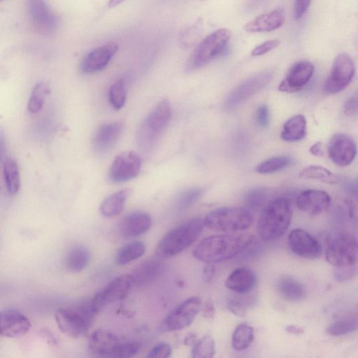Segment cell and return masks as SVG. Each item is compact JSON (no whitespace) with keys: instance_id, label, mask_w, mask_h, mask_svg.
Listing matches in <instances>:
<instances>
[{"instance_id":"obj_43","label":"cell","mask_w":358,"mask_h":358,"mask_svg":"<svg viewBox=\"0 0 358 358\" xmlns=\"http://www.w3.org/2000/svg\"><path fill=\"white\" fill-rule=\"evenodd\" d=\"M228 310L239 317H245L248 311V304L243 299L232 298L227 303Z\"/></svg>"},{"instance_id":"obj_27","label":"cell","mask_w":358,"mask_h":358,"mask_svg":"<svg viewBox=\"0 0 358 358\" xmlns=\"http://www.w3.org/2000/svg\"><path fill=\"white\" fill-rule=\"evenodd\" d=\"M306 129L307 122L304 115H296L284 123L280 137L287 142L298 141L305 137Z\"/></svg>"},{"instance_id":"obj_22","label":"cell","mask_w":358,"mask_h":358,"mask_svg":"<svg viewBox=\"0 0 358 358\" xmlns=\"http://www.w3.org/2000/svg\"><path fill=\"white\" fill-rule=\"evenodd\" d=\"M331 198L324 191L318 189H306L301 192L297 197V207L310 215H320L329 208Z\"/></svg>"},{"instance_id":"obj_19","label":"cell","mask_w":358,"mask_h":358,"mask_svg":"<svg viewBox=\"0 0 358 358\" xmlns=\"http://www.w3.org/2000/svg\"><path fill=\"white\" fill-rule=\"evenodd\" d=\"M31 327L29 319L15 309H6L0 315V333L3 337L18 338L27 334Z\"/></svg>"},{"instance_id":"obj_28","label":"cell","mask_w":358,"mask_h":358,"mask_svg":"<svg viewBox=\"0 0 358 358\" xmlns=\"http://www.w3.org/2000/svg\"><path fill=\"white\" fill-rule=\"evenodd\" d=\"M277 287L280 294L289 301H301L306 296L305 287L289 275L282 276L278 282Z\"/></svg>"},{"instance_id":"obj_14","label":"cell","mask_w":358,"mask_h":358,"mask_svg":"<svg viewBox=\"0 0 358 358\" xmlns=\"http://www.w3.org/2000/svg\"><path fill=\"white\" fill-rule=\"evenodd\" d=\"M141 165V158L136 152H122L113 161L108 171V178L113 182L129 180L138 175Z\"/></svg>"},{"instance_id":"obj_8","label":"cell","mask_w":358,"mask_h":358,"mask_svg":"<svg viewBox=\"0 0 358 358\" xmlns=\"http://www.w3.org/2000/svg\"><path fill=\"white\" fill-rule=\"evenodd\" d=\"M325 257L334 268L358 264V240L346 232L338 234L329 243Z\"/></svg>"},{"instance_id":"obj_37","label":"cell","mask_w":358,"mask_h":358,"mask_svg":"<svg viewBox=\"0 0 358 358\" xmlns=\"http://www.w3.org/2000/svg\"><path fill=\"white\" fill-rule=\"evenodd\" d=\"M49 92L48 86L43 82L38 83L34 87L27 104V109L31 113H36L41 110Z\"/></svg>"},{"instance_id":"obj_41","label":"cell","mask_w":358,"mask_h":358,"mask_svg":"<svg viewBox=\"0 0 358 358\" xmlns=\"http://www.w3.org/2000/svg\"><path fill=\"white\" fill-rule=\"evenodd\" d=\"M202 191L199 188L187 189L181 193L176 200V208L179 211L185 210L192 206L201 196Z\"/></svg>"},{"instance_id":"obj_1","label":"cell","mask_w":358,"mask_h":358,"mask_svg":"<svg viewBox=\"0 0 358 358\" xmlns=\"http://www.w3.org/2000/svg\"><path fill=\"white\" fill-rule=\"evenodd\" d=\"M255 242V236L252 234L214 235L200 242L192 255L199 261L216 263L242 254Z\"/></svg>"},{"instance_id":"obj_34","label":"cell","mask_w":358,"mask_h":358,"mask_svg":"<svg viewBox=\"0 0 358 358\" xmlns=\"http://www.w3.org/2000/svg\"><path fill=\"white\" fill-rule=\"evenodd\" d=\"M145 250V244L141 241H134L121 248L115 256V262L119 265H126L141 257Z\"/></svg>"},{"instance_id":"obj_31","label":"cell","mask_w":358,"mask_h":358,"mask_svg":"<svg viewBox=\"0 0 358 358\" xmlns=\"http://www.w3.org/2000/svg\"><path fill=\"white\" fill-rule=\"evenodd\" d=\"M3 175L5 187L7 192L10 195L16 194L20 188V174L16 161L7 157L3 164Z\"/></svg>"},{"instance_id":"obj_21","label":"cell","mask_w":358,"mask_h":358,"mask_svg":"<svg viewBox=\"0 0 358 358\" xmlns=\"http://www.w3.org/2000/svg\"><path fill=\"white\" fill-rule=\"evenodd\" d=\"M122 341L115 334L103 329L92 331L87 340L89 350L95 356L111 357Z\"/></svg>"},{"instance_id":"obj_9","label":"cell","mask_w":358,"mask_h":358,"mask_svg":"<svg viewBox=\"0 0 358 358\" xmlns=\"http://www.w3.org/2000/svg\"><path fill=\"white\" fill-rule=\"evenodd\" d=\"M202 303L198 296L187 299L162 320L158 327V331L169 332L188 327L200 311Z\"/></svg>"},{"instance_id":"obj_46","label":"cell","mask_w":358,"mask_h":358,"mask_svg":"<svg viewBox=\"0 0 358 358\" xmlns=\"http://www.w3.org/2000/svg\"><path fill=\"white\" fill-rule=\"evenodd\" d=\"M278 39L268 40L257 45L251 52V55L254 57L263 55L273 49L275 48L279 44Z\"/></svg>"},{"instance_id":"obj_45","label":"cell","mask_w":358,"mask_h":358,"mask_svg":"<svg viewBox=\"0 0 358 358\" xmlns=\"http://www.w3.org/2000/svg\"><path fill=\"white\" fill-rule=\"evenodd\" d=\"M171 348L166 343H161L153 347L146 355L148 358H166L171 355Z\"/></svg>"},{"instance_id":"obj_4","label":"cell","mask_w":358,"mask_h":358,"mask_svg":"<svg viewBox=\"0 0 358 358\" xmlns=\"http://www.w3.org/2000/svg\"><path fill=\"white\" fill-rule=\"evenodd\" d=\"M97 313L90 299L72 307L58 309L55 313V320L62 333L78 338L87 332Z\"/></svg>"},{"instance_id":"obj_10","label":"cell","mask_w":358,"mask_h":358,"mask_svg":"<svg viewBox=\"0 0 358 358\" xmlns=\"http://www.w3.org/2000/svg\"><path fill=\"white\" fill-rule=\"evenodd\" d=\"M355 73V66L350 56L345 52L338 55L324 82V92L334 94L344 90L352 82Z\"/></svg>"},{"instance_id":"obj_5","label":"cell","mask_w":358,"mask_h":358,"mask_svg":"<svg viewBox=\"0 0 358 358\" xmlns=\"http://www.w3.org/2000/svg\"><path fill=\"white\" fill-rule=\"evenodd\" d=\"M171 107L167 99L161 100L141 124L136 135L138 146L148 151L153 148L168 125Z\"/></svg>"},{"instance_id":"obj_36","label":"cell","mask_w":358,"mask_h":358,"mask_svg":"<svg viewBox=\"0 0 358 358\" xmlns=\"http://www.w3.org/2000/svg\"><path fill=\"white\" fill-rule=\"evenodd\" d=\"M127 94L125 81L123 79H119L114 82L108 91V99L111 106L115 110H120L124 107Z\"/></svg>"},{"instance_id":"obj_32","label":"cell","mask_w":358,"mask_h":358,"mask_svg":"<svg viewBox=\"0 0 358 358\" xmlns=\"http://www.w3.org/2000/svg\"><path fill=\"white\" fill-rule=\"evenodd\" d=\"M358 329V310L353 311L332 322L327 331L331 336H343Z\"/></svg>"},{"instance_id":"obj_23","label":"cell","mask_w":358,"mask_h":358,"mask_svg":"<svg viewBox=\"0 0 358 358\" xmlns=\"http://www.w3.org/2000/svg\"><path fill=\"white\" fill-rule=\"evenodd\" d=\"M166 269V264L157 259H150L143 262L134 268L131 273L134 286L143 287L152 283Z\"/></svg>"},{"instance_id":"obj_2","label":"cell","mask_w":358,"mask_h":358,"mask_svg":"<svg viewBox=\"0 0 358 358\" xmlns=\"http://www.w3.org/2000/svg\"><path fill=\"white\" fill-rule=\"evenodd\" d=\"M289 201L284 197L270 201L262 210L257 223V233L264 241H273L285 234L292 220Z\"/></svg>"},{"instance_id":"obj_20","label":"cell","mask_w":358,"mask_h":358,"mask_svg":"<svg viewBox=\"0 0 358 358\" xmlns=\"http://www.w3.org/2000/svg\"><path fill=\"white\" fill-rule=\"evenodd\" d=\"M124 129V123L114 121L101 124L95 131L92 147L99 155L108 153L117 143Z\"/></svg>"},{"instance_id":"obj_24","label":"cell","mask_w":358,"mask_h":358,"mask_svg":"<svg viewBox=\"0 0 358 358\" xmlns=\"http://www.w3.org/2000/svg\"><path fill=\"white\" fill-rule=\"evenodd\" d=\"M152 220L148 213L136 210L126 215L119 224V231L127 238L138 236L150 227Z\"/></svg>"},{"instance_id":"obj_3","label":"cell","mask_w":358,"mask_h":358,"mask_svg":"<svg viewBox=\"0 0 358 358\" xmlns=\"http://www.w3.org/2000/svg\"><path fill=\"white\" fill-rule=\"evenodd\" d=\"M203 227V220L194 218L172 229L157 245L156 256L168 258L181 252L200 236Z\"/></svg>"},{"instance_id":"obj_12","label":"cell","mask_w":358,"mask_h":358,"mask_svg":"<svg viewBox=\"0 0 358 358\" xmlns=\"http://www.w3.org/2000/svg\"><path fill=\"white\" fill-rule=\"evenodd\" d=\"M133 287L134 284L131 274L114 278L91 299L94 308L99 313L105 306L124 299Z\"/></svg>"},{"instance_id":"obj_49","label":"cell","mask_w":358,"mask_h":358,"mask_svg":"<svg viewBox=\"0 0 358 358\" xmlns=\"http://www.w3.org/2000/svg\"><path fill=\"white\" fill-rule=\"evenodd\" d=\"M358 110V93L350 97L345 103L344 111L346 115H352Z\"/></svg>"},{"instance_id":"obj_40","label":"cell","mask_w":358,"mask_h":358,"mask_svg":"<svg viewBox=\"0 0 358 358\" xmlns=\"http://www.w3.org/2000/svg\"><path fill=\"white\" fill-rule=\"evenodd\" d=\"M267 190L264 187H255L248 190L244 197L245 203L251 209H258L266 202Z\"/></svg>"},{"instance_id":"obj_26","label":"cell","mask_w":358,"mask_h":358,"mask_svg":"<svg viewBox=\"0 0 358 358\" xmlns=\"http://www.w3.org/2000/svg\"><path fill=\"white\" fill-rule=\"evenodd\" d=\"M255 284V274L251 269L245 267L234 270L225 281V286L229 289L241 294L251 291Z\"/></svg>"},{"instance_id":"obj_11","label":"cell","mask_w":358,"mask_h":358,"mask_svg":"<svg viewBox=\"0 0 358 358\" xmlns=\"http://www.w3.org/2000/svg\"><path fill=\"white\" fill-rule=\"evenodd\" d=\"M27 6L30 22L36 32L51 35L57 31L59 20L46 0H27Z\"/></svg>"},{"instance_id":"obj_16","label":"cell","mask_w":358,"mask_h":358,"mask_svg":"<svg viewBox=\"0 0 358 358\" xmlns=\"http://www.w3.org/2000/svg\"><path fill=\"white\" fill-rule=\"evenodd\" d=\"M314 70V65L309 61L303 60L296 62L280 83L278 90L287 93L300 91L310 80Z\"/></svg>"},{"instance_id":"obj_57","label":"cell","mask_w":358,"mask_h":358,"mask_svg":"<svg viewBox=\"0 0 358 358\" xmlns=\"http://www.w3.org/2000/svg\"><path fill=\"white\" fill-rule=\"evenodd\" d=\"M0 1H4V0H0Z\"/></svg>"},{"instance_id":"obj_38","label":"cell","mask_w":358,"mask_h":358,"mask_svg":"<svg viewBox=\"0 0 358 358\" xmlns=\"http://www.w3.org/2000/svg\"><path fill=\"white\" fill-rule=\"evenodd\" d=\"M291 164V159L286 156H277L269 158L260 163L256 168V171L265 174L279 171Z\"/></svg>"},{"instance_id":"obj_48","label":"cell","mask_w":358,"mask_h":358,"mask_svg":"<svg viewBox=\"0 0 358 358\" xmlns=\"http://www.w3.org/2000/svg\"><path fill=\"white\" fill-rule=\"evenodd\" d=\"M312 0H295L294 15L296 20L300 19L307 11Z\"/></svg>"},{"instance_id":"obj_50","label":"cell","mask_w":358,"mask_h":358,"mask_svg":"<svg viewBox=\"0 0 358 358\" xmlns=\"http://www.w3.org/2000/svg\"><path fill=\"white\" fill-rule=\"evenodd\" d=\"M203 317L211 318L215 314V306L210 299H208L203 303H202L200 310Z\"/></svg>"},{"instance_id":"obj_52","label":"cell","mask_w":358,"mask_h":358,"mask_svg":"<svg viewBox=\"0 0 358 358\" xmlns=\"http://www.w3.org/2000/svg\"><path fill=\"white\" fill-rule=\"evenodd\" d=\"M309 152L314 156L322 157L324 155V146L322 142H316L310 148Z\"/></svg>"},{"instance_id":"obj_53","label":"cell","mask_w":358,"mask_h":358,"mask_svg":"<svg viewBox=\"0 0 358 358\" xmlns=\"http://www.w3.org/2000/svg\"><path fill=\"white\" fill-rule=\"evenodd\" d=\"M197 341V337L193 333L187 334L183 340L184 344L187 346H194Z\"/></svg>"},{"instance_id":"obj_55","label":"cell","mask_w":358,"mask_h":358,"mask_svg":"<svg viewBox=\"0 0 358 358\" xmlns=\"http://www.w3.org/2000/svg\"><path fill=\"white\" fill-rule=\"evenodd\" d=\"M125 0H108L107 5L109 8H111L120 5Z\"/></svg>"},{"instance_id":"obj_7","label":"cell","mask_w":358,"mask_h":358,"mask_svg":"<svg viewBox=\"0 0 358 358\" xmlns=\"http://www.w3.org/2000/svg\"><path fill=\"white\" fill-rule=\"evenodd\" d=\"M231 38V31L219 29L203 39L192 52L187 63L188 70L199 69L222 54Z\"/></svg>"},{"instance_id":"obj_56","label":"cell","mask_w":358,"mask_h":358,"mask_svg":"<svg viewBox=\"0 0 358 358\" xmlns=\"http://www.w3.org/2000/svg\"><path fill=\"white\" fill-rule=\"evenodd\" d=\"M262 0H251L253 5L259 3Z\"/></svg>"},{"instance_id":"obj_17","label":"cell","mask_w":358,"mask_h":358,"mask_svg":"<svg viewBox=\"0 0 358 358\" xmlns=\"http://www.w3.org/2000/svg\"><path fill=\"white\" fill-rule=\"evenodd\" d=\"M118 50V45L108 42L89 52L82 59L80 69L84 73H94L106 67Z\"/></svg>"},{"instance_id":"obj_15","label":"cell","mask_w":358,"mask_h":358,"mask_svg":"<svg viewBox=\"0 0 358 358\" xmlns=\"http://www.w3.org/2000/svg\"><path fill=\"white\" fill-rule=\"evenodd\" d=\"M357 152V145L353 138L343 133L334 135L327 147L329 159L339 166L350 164L355 158Z\"/></svg>"},{"instance_id":"obj_42","label":"cell","mask_w":358,"mask_h":358,"mask_svg":"<svg viewBox=\"0 0 358 358\" xmlns=\"http://www.w3.org/2000/svg\"><path fill=\"white\" fill-rule=\"evenodd\" d=\"M141 345L138 342L122 341L116 348L111 357L127 358L136 356L141 350Z\"/></svg>"},{"instance_id":"obj_47","label":"cell","mask_w":358,"mask_h":358,"mask_svg":"<svg viewBox=\"0 0 358 358\" xmlns=\"http://www.w3.org/2000/svg\"><path fill=\"white\" fill-rule=\"evenodd\" d=\"M270 113L266 105L259 106L255 113L257 124L261 128L266 127L269 124Z\"/></svg>"},{"instance_id":"obj_13","label":"cell","mask_w":358,"mask_h":358,"mask_svg":"<svg viewBox=\"0 0 358 358\" xmlns=\"http://www.w3.org/2000/svg\"><path fill=\"white\" fill-rule=\"evenodd\" d=\"M271 78V72L263 71L243 82L227 96L224 102V109L232 110L236 108L250 96L266 87Z\"/></svg>"},{"instance_id":"obj_51","label":"cell","mask_w":358,"mask_h":358,"mask_svg":"<svg viewBox=\"0 0 358 358\" xmlns=\"http://www.w3.org/2000/svg\"><path fill=\"white\" fill-rule=\"evenodd\" d=\"M215 273V266L213 263H207L202 271L203 280L209 282L214 277Z\"/></svg>"},{"instance_id":"obj_18","label":"cell","mask_w":358,"mask_h":358,"mask_svg":"<svg viewBox=\"0 0 358 358\" xmlns=\"http://www.w3.org/2000/svg\"><path fill=\"white\" fill-rule=\"evenodd\" d=\"M289 246L299 257L314 259L320 257L322 248L319 242L302 229H294L288 236Z\"/></svg>"},{"instance_id":"obj_30","label":"cell","mask_w":358,"mask_h":358,"mask_svg":"<svg viewBox=\"0 0 358 358\" xmlns=\"http://www.w3.org/2000/svg\"><path fill=\"white\" fill-rule=\"evenodd\" d=\"M130 193V189H124L107 196L100 206L101 215L106 217H115L119 215L124 209Z\"/></svg>"},{"instance_id":"obj_35","label":"cell","mask_w":358,"mask_h":358,"mask_svg":"<svg viewBox=\"0 0 358 358\" xmlns=\"http://www.w3.org/2000/svg\"><path fill=\"white\" fill-rule=\"evenodd\" d=\"M253 339L252 327L247 324H241L236 327L233 333L231 345L235 350H244L250 346Z\"/></svg>"},{"instance_id":"obj_6","label":"cell","mask_w":358,"mask_h":358,"mask_svg":"<svg viewBox=\"0 0 358 358\" xmlns=\"http://www.w3.org/2000/svg\"><path fill=\"white\" fill-rule=\"evenodd\" d=\"M204 227L222 232L245 230L253 222L251 213L241 207H223L210 212L203 220Z\"/></svg>"},{"instance_id":"obj_39","label":"cell","mask_w":358,"mask_h":358,"mask_svg":"<svg viewBox=\"0 0 358 358\" xmlns=\"http://www.w3.org/2000/svg\"><path fill=\"white\" fill-rule=\"evenodd\" d=\"M215 353V341L210 336H206L198 341L192 350V357L196 358H210Z\"/></svg>"},{"instance_id":"obj_29","label":"cell","mask_w":358,"mask_h":358,"mask_svg":"<svg viewBox=\"0 0 358 358\" xmlns=\"http://www.w3.org/2000/svg\"><path fill=\"white\" fill-rule=\"evenodd\" d=\"M91 258L90 250L83 245H77L71 248L65 257L66 268L73 273L83 271L90 263Z\"/></svg>"},{"instance_id":"obj_44","label":"cell","mask_w":358,"mask_h":358,"mask_svg":"<svg viewBox=\"0 0 358 358\" xmlns=\"http://www.w3.org/2000/svg\"><path fill=\"white\" fill-rule=\"evenodd\" d=\"M358 273V264L341 268H334V275L338 282H344L353 278Z\"/></svg>"},{"instance_id":"obj_33","label":"cell","mask_w":358,"mask_h":358,"mask_svg":"<svg viewBox=\"0 0 358 358\" xmlns=\"http://www.w3.org/2000/svg\"><path fill=\"white\" fill-rule=\"evenodd\" d=\"M299 176L302 179L317 180L329 185L336 184L338 181V177L334 173L318 165H311L303 169Z\"/></svg>"},{"instance_id":"obj_54","label":"cell","mask_w":358,"mask_h":358,"mask_svg":"<svg viewBox=\"0 0 358 358\" xmlns=\"http://www.w3.org/2000/svg\"><path fill=\"white\" fill-rule=\"evenodd\" d=\"M286 331L289 333L294 334H301L303 332V330L302 328H301L299 326L296 325H289L286 327Z\"/></svg>"},{"instance_id":"obj_25","label":"cell","mask_w":358,"mask_h":358,"mask_svg":"<svg viewBox=\"0 0 358 358\" xmlns=\"http://www.w3.org/2000/svg\"><path fill=\"white\" fill-rule=\"evenodd\" d=\"M285 19L284 10L278 8L257 16L248 22L243 29L245 31L252 33L268 32L280 27L283 24Z\"/></svg>"}]
</instances>
